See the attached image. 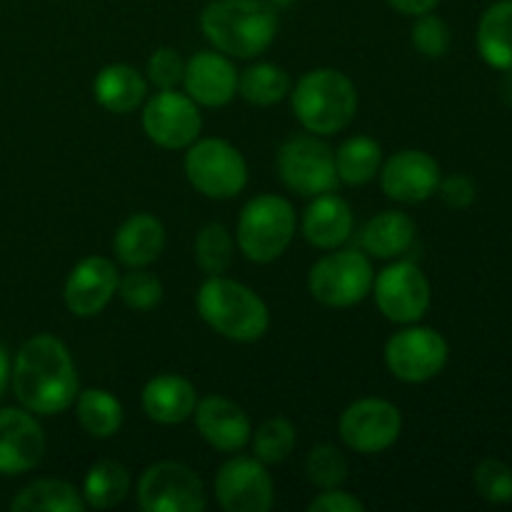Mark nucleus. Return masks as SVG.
<instances>
[{"mask_svg":"<svg viewBox=\"0 0 512 512\" xmlns=\"http://www.w3.org/2000/svg\"><path fill=\"white\" fill-rule=\"evenodd\" d=\"M15 398L35 415H58L78 398V373L63 340L35 335L20 348L13 370Z\"/></svg>","mask_w":512,"mask_h":512,"instance_id":"f257e3e1","label":"nucleus"},{"mask_svg":"<svg viewBox=\"0 0 512 512\" xmlns=\"http://www.w3.org/2000/svg\"><path fill=\"white\" fill-rule=\"evenodd\" d=\"M200 28L215 50L248 60L270 48L278 13L268 0H213L200 15Z\"/></svg>","mask_w":512,"mask_h":512,"instance_id":"f03ea898","label":"nucleus"},{"mask_svg":"<svg viewBox=\"0 0 512 512\" xmlns=\"http://www.w3.org/2000/svg\"><path fill=\"white\" fill-rule=\"evenodd\" d=\"M198 313L215 333L235 343H255L268 333V305L243 283L208 275L198 290Z\"/></svg>","mask_w":512,"mask_h":512,"instance_id":"7ed1b4c3","label":"nucleus"},{"mask_svg":"<svg viewBox=\"0 0 512 512\" xmlns=\"http://www.w3.org/2000/svg\"><path fill=\"white\" fill-rule=\"evenodd\" d=\"M358 110L353 80L335 68H318L295 83L293 113L308 133L335 135L348 128Z\"/></svg>","mask_w":512,"mask_h":512,"instance_id":"20e7f679","label":"nucleus"},{"mask_svg":"<svg viewBox=\"0 0 512 512\" xmlns=\"http://www.w3.org/2000/svg\"><path fill=\"white\" fill-rule=\"evenodd\" d=\"M295 235V210L280 195H258L238 218V248L253 263H273Z\"/></svg>","mask_w":512,"mask_h":512,"instance_id":"39448f33","label":"nucleus"},{"mask_svg":"<svg viewBox=\"0 0 512 512\" xmlns=\"http://www.w3.org/2000/svg\"><path fill=\"white\" fill-rule=\"evenodd\" d=\"M185 175L190 185L205 198H235L248 183V165L240 150L228 140L205 138L188 145Z\"/></svg>","mask_w":512,"mask_h":512,"instance_id":"423d86ee","label":"nucleus"},{"mask_svg":"<svg viewBox=\"0 0 512 512\" xmlns=\"http://www.w3.org/2000/svg\"><path fill=\"white\" fill-rule=\"evenodd\" d=\"M373 265L360 250H338L310 268L308 288L318 303L328 308H353L373 290Z\"/></svg>","mask_w":512,"mask_h":512,"instance_id":"0eeeda50","label":"nucleus"},{"mask_svg":"<svg viewBox=\"0 0 512 512\" xmlns=\"http://www.w3.org/2000/svg\"><path fill=\"white\" fill-rule=\"evenodd\" d=\"M280 180L293 193L315 198L335 193L340 178L335 168V153L318 135H295L278 153Z\"/></svg>","mask_w":512,"mask_h":512,"instance_id":"6e6552de","label":"nucleus"},{"mask_svg":"<svg viewBox=\"0 0 512 512\" xmlns=\"http://www.w3.org/2000/svg\"><path fill=\"white\" fill-rule=\"evenodd\" d=\"M138 503L145 512H203L208 498L188 465L163 460L150 465L140 478Z\"/></svg>","mask_w":512,"mask_h":512,"instance_id":"1a4fd4ad","label":"nucleus"},{"mask_svg":"<svg viewBox=\"0 0 512 512\" xmlns=\"http://www.w3.org/2000/svg\"><path fill=\"white\" fill-rule=\"evenodd\" d=\"M448 363V343L433 328H403L385 343V365L403 383H428Z\"/></svg>","mask_w":512,"mask_h":512,"instance_id":"9d476101","label":"nucleus"},{"mask_svg":"<svg viewBox=\"0 0 512 512\" xmlns=\"http://www.w3.org/2000/svg\"><path fill=\"white\" fill-rule=\"evenodd\" d=\"M400 430H403V415L383 398L355 400L340 415V438L355 453H383L398 443Z\"/></svg>","mask_w":512,"mask_h":512,"instance_id":"9b49d317","label":"nucleus"},{"mask_svg":"<svg viewBox=\"0 0 512 512\" xmlns=\"http://www.w3.org/2000/svg\"><path fill=\"white\" fill-rule=\"evenodd\" d=\"M373 288L375 303L390 323L413 325L428 313L430 283L415 263L400 260V263L388 265L373 280Z\"/></svg>","mask_w":512,"mask_h":512,"instance_id":"f8f14e48","label":"nucleus"},{"mask_svg":"<svg viewBox=\"0 0 512 512\" xmlns=\"http://www.w3.org/2000/svg\"><path fill=\"white\" fill-rule=\"evenodd\" d=\"M200 128H203V118H200L198 103L188 93H175V88L160 90L143 110L145 135L160 148H188L198 140Z\"/></svg>","mask_w":512,"mask_h":512,"instance_id":"ddd939ff","label":"nucleus"},{"mask_svg":"<svg viewBox=\"0 0 512 512\" xmlns=\"http://www.w3.org/2000/svg\"><path fill=\"white\" fill-rule=\"evenodd\" d=\"M215 498L228 512H268L275 503L273 478L258 458L238 455L215 475Z\"/></svg>","mask_w":512,"mask_h":512,"instance_id":"4468645a","label":"nucleus"},{"mask_svg":"<svg viewBox=\"0 0 512 512\" xmlns=\"http://www.w3.org/2000/svg\"><path fill=\"white\" fill-rule=\"evenodd\" d=\"M380 185L398 203H423L438 190L440 165L425 150H400L380 168Z\"/></svg>","mask_w":512,"mask_h":512,"instance_id":"2eb2a0df","label":"nucleus"},{"mask_svg":"<svg viewBox=\"0 0 512 512\" xmlns=\"http://www.w3.org/2000/svg\"><path fill=\"white\" fill-rule=\"evenodd\" d=\"M118 270L108 258H83L65 280V305L78 318H93L118 293Z\"/></svg>","mask_w":512,"mask_h":512,"instance_id":"dca6fc26","label":"nucleus"},{"mask_svg":"<svg viewBox=\"0 0 512 512\" xmlns=\"http://www.w3.org/2000/svg\"><path fill=\"white\" fill-rule=\"evenodd\" d=\"M45 433L30 410H0V473L20 475L43 460Z\"/></svg>","mask_w":512,"mask_h":512,"instance_id":"f3484780","label":"nucleus"},{"mask_svg":"<svg viewBox=\"0 0 512 512\" xmlns=\"http://www.w3.org/2000/svg\"><path fill=\"white\" fill-rule=\"evenodd\" d=\"M185 93L205 108H223L238 93V70L225 53L203 50L185 63Z\"/></svg>","mask_w":512,"mask_h":512,"instance_id":"a211bd4d","label":"nucleus"},{"mask_svg":"<svg viewBox=\"0 0 512 512\" xmlns=\"http://www.w3.org/2000/svg\"><path fill=\"white\" fill-rule=\"evenodd\" d=\"M195 428L210 448L220 453H238L250 443V418L233 400L208 395L195 405Z\"/></svg>","mask_w":512,"mask_h":512,"instance_id":"6ab92c4d","label":"nucleus"},{"mask_svg":"<svg viewBox=\"0 0 512 512\" xmlns=\"http://www.w3.org/2000/svg\"><path fill=\"white\" fill-rule=\"evenodd\" d=\"M198 393L188 378L175 373L155 375L143 388V410L160 425H178L195 413Z\"/></svg>","mask_w":512,"mask_h":512,"instance_id":"aec40b11","label":"nucleus"},{"mask_svg":"<svg viewBox=\"0 0 512 512\" xmlns=\"http://www.w3.org/2000/svg\"><path fill=\"white\" fill-rule=\"evenodd\" d=\"M353 233V210L340 195H315L303 215V235L320 250H335Z\"/></svg>","mask_w":512,"mask_h":512,"instance_id":"412c9836","label":"nucleus"},{"mask_svg":"<svg viewBox=\"0 0 512 512\" xmlns=\"http://www.w3.org/2000/svg\"><path fill=\"white\" fill-rule=\"evenodd\" d=\"M165 248V228L155 215L135 213L125 220L113 238L115 258L128 268L155 263Z\"/></svg>","mask_w":512,"mask_h":512,"instance_id":"4be33fe9","label":"nucleus"},{"mask_svg":"<svg viewBox=\"0 0 512 512\" xmlns=\"http://www.w3.org/2000/svg\"><path fill=\"white\" fill-rule=\"evenodd\" d=\"M93 93L95 100L105 110L123 115L143 103L145 93H148V85H145L143 75L138 70L130 68V65L115 63L100 70L93 83Z\"/></svg>","mask_w":512,"mask_h":512,"instance_id":"5701e85b","label":"nucleus"},{"mask_svg":"<svg viewBox=\"0 0 512 512\" xmlns=\"http://www.w3.org/2000/svg\"><path fill=\"white\" fill-rule=\"evenodd\" d=\"M415 243V223L410 215L398 213V210H385L368 220L363 230V248L373 258H398L408 253Z\"/></svg>","mask_w":512,"mask_h":512,"instance_id":"b1692460","label":"nucleus"},{"mask_svg":"<svg viewBox=\"0 0 512 512\" xmlns=\"http://www.w3.org/2000/svg\"><path fill=\"white\" fill-rule=\"evenodd\" d=\"M478 50L488 65L512 70V0H498L478 25Z\"/></svg>","mask_w":512,"mask_h":512,"instance_id":"393cba45","label":"nucleus"},{"mask_svg":"<svg viewBox=\"0 0 512 512\" xmlns=\"http://www.w3.org/2000/svg\"><path fill=\"white\" fill-rule=\"evenodd\" d=\"M10 508L15 512H83L88 505H85L83 493L75 490V485L65 483V480L43 478L20 490Z\"/></svg>","mask_w":512,"mask_h":512,"instance_id":"a878e982","label":"nucleus"},{"mask_svg":"<svg viewBox=\"0 0 512 512\" xmlns=\"http://www.w3.org/2000/svg\"><path fill=\"white\" fill-rule=\"evenodd\" d=\"M75 410H78V420L85 433L98 440L113 438L123 425V405L103 388H90L78 393Z\"/></svg>","mask_w":512,"mask_h":512,"instance_id":"bb28decb","label":"nucleus"},{"mask_svg":"<svg viewBox=\"0 0 512 512\" xmlns=\"http://www.w3.org/2000/svg\"><path fill=\"white\" fill-rule=\"evenodd\" d=\"M383 165V150L368 135H355L348 138L335 150V168L338 178L348 185H365L380 173Z\"/></svg>","mask_w":512,"mask_h":512,"instance_id":"cd10ccee","label":"nucleus"},{"mask_svg":"<svg viewBox=\"0 0 512 512\" xmlns=\"http://www.w3.org/2000/svg\"><path fill=\"white\" fill-rule=\"evenodd\" d=\"M130 493V473L115 460H100L88 470L83 483L85 505L95 510H108L123 503Z\"/></svg>","mask_w":512,"mask_h":512,"instance_id":"c85d7f7f","label":"nucleus"},{"mask_svg":"<svg viewBox=\"0 0 512 512\" xmlns=\"http://www.w3.org/2000/svg\"><path fill=\"white\" fill-rule=\"evenodd\" d=\"M290 88H293L290 75L273 63H255L238 75V93L260 108L280 103Z\"/></svg>","mask_w":512,"mask_h":512,"instance_id":"c756f323","label":"nucleus"},{"mask_svg":"<svg viewBox=\"0 0 512 512\" xmlns=\"http://www.w3.org/2000/svg\"><path fill=\"white\" fill-rule=\"evenodd\" d=\"M195 260L205 275H223L233 263V235L225 225L210 223L195 238Z\"/></svg>","mask_w":512,"mask_h":512,"instance_id":"7c9ffc66","label":"nucleus"},{"mask_svg":"<svg viewBox=\"0 0 512 512\" xmlns=\"http://www.w3.org/2000/svg\"><path fill=\"white\" fill-rule=\"evenodd\" d=\"M295 425L285 418H270L255 430L253 438V450L255 458L265 465H275L283 463L295 448Z\"/></svg>","mask_w":512,"mask_h":512,"instance_id":"2f4dec72","label":"nucleus"},{"mask_svg":"<svg viewBox=\"0 0 512 512\" xmlns=\"http://www.w3.org/2000/svg\"><path fill=\"white\" fill-rule=\"evenodd\" d=\"M305 473L308 480L320 490L340 488L348 478V460L335 445H315L305 460Z\"/></svg>","mask_w":512,"mask_h":512,"instance_id":"473e14b6","label":"nucleus"},{"mask_svg":"<svg viewBox=\"0 0 512 512\" xmlns=\"http://www.w3.org/2000/svg\"><path fill=\"white\" fill-rule=\"evenodd\" d=\"M118 295L133 310H150L163 300V283L143 268H133L125 278L118 280Z\"/></svg>","mask_w":512,"mask_h":512,"instance_id":"72a5a7b5","label":"nucleus"},{"mask_svg":"<svg viewBox=\"0 0 512 512\" xmlns=\"http://www.w3.org/2000/svg\"><path fill=\"white\" fill-rule=\"evenodd\" d=\"M475 490L490 503H510L512 500V468L500 460H483L473 475Z\"/></svg>","mask_w":512,"mask_h":512,"instance_id":"f704fd0d","label":"nucleus"},{"mask_svg":"<svg viewBox=\"0 0 512 512\" xmlns=\"http://www.w3.org/2000/svg\"><path fill=\"white\" fill-rule=\"evenodd\" d=\"M413 45L425 58H443L450 48V28L438 15H418L413 25Z\"/></svg>","mask_w":512,"mask_h":512,"instance_id":"c9c22d12","label":"nucleus"},{"mask_svg":"<svg viewBox=\"0 0 512 512\" xmlns=\"http://www.w3.org/2000/svg\"><path fill=\"white\" fill-rule=\"evenodd\" d=\"M185 63L173 48H158L148 60V78L150 83L158 85L160 90H170L183 80Z\"/></svg>","mask_w":512,"mask_h":512,"instance_id":"e433bc0d","label":"nucleus"},{"mask_svg":"<svg viewBox=\"0 0 512 512\" xmlns=\"http://www.w3.org/2000/svg\"><path fill=\"white\" fill-rule=\"evenodd\" d=\"M438 190H440V195H443L445 203L455 210L470 208L475 200V195H478L475 183L468 178V175H450V178L440 180Z\"/></svg>","mask_w":512,"mask_h":512,"instance_id":"4c0bfd02","label":"nucleus"},{"mask_svg":"<svg viewBox=\"0 0 512 512\" xmlns=\"http://www.w3.org/2000/svg\"><path fill=\"white\" fill-rule=\"evenodd\" d=\"M310 512H365V505L355 495L345 493L340 488L323 490L318 498L310 500Z\"/></svg>","mask_w":512,"mask_h":512,"instance_id":"58836bf2","label":"nucleus"},{"mask_svg":"<svg viewBox=\"0 0 512 512\" xmlns=\"http://www.w3.org/2000/svg\"><path fill=\"white\" fill-rule=\"evenodd\" d=\"M388 3H390V8H395L398 13L418 18V15L433 13V10L438 8L440 0H388Z\"/></svg>","mask_w":512,"mask_h":512,"instance_id":"ea45409f","label":"nucleus"},{"mask_svg":"<svg viewBox=\"0 0 512 512\" xmlns=\"http://www.w3.org/2000/svg\"><path fill=\"white\" fill-rule=\"evenodd\" d=\"M8 380H10V360H8V353H5V348L0 345V398H3Z\"/></svg>","mask_w":512,"mask_h":512,"instance_id":"a19ab883","label":"nucleus"},{"mask_svg":"<svg viewBox=\"0 0 512 512\" xmlns=\"http://www.w3.org/2000/svg\"><path fill=\"white\" fill-rule=\"evenodd\" d=\"M268 3H273L275 8H285V5H293L295 0H268Z\"/></svg>","mask_w":512,"mask_h":512,"instance_id":"79ce46f5","label":"nucleus"}]
</instances>
